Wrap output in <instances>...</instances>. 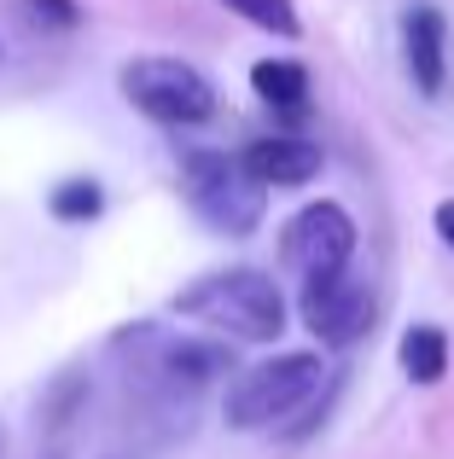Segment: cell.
I'll list each match as a JSON object with an SVG mask.
<instances>
[{
	"label": "cell",
	"mask_w": 454,
	"mask_h": 459,
	"mask_svg": "<svg viewBox=\"0 0 454 459\" xmlns=\"http://www.w3.org/2000/svg\"><path fill=\"white\" fill-rule=\"evenodd\" d=\"M402 58H408L414 93L443 100V88H449V23L437 6H408V18H402Z\"/></svg>",
	"instance_id": "obj_8"
},
{
	"label": "cell",
	"mask_w": 454,
	"mask_h": 459,
	"mask_svg": "<svg viewBox=\"0 0 454 459\" xmlns=\"http://www.w3.org/2000/svg\"><path fill=\"white\" fill-rule=\"evenodd\" d=\"M47 210H53V221L76 227V221H93L105 210V192H100V180H65V186H53Z\"/></svg>",
	"instance_id": "obj_13"
},
{
	"label": "cell",
	"mask_w": 454,
	"mask_h": 459,
	"mask_svg": "<svg viewBox=\"0 0 454 459\" xmlns=\"http://www.w3.org/2000/svg\"><path fill=\"white\" fill-rule=\"evenodd\" d=\"M250 88H257L262 105H274V111H285V117L309 111V70L297 65V58H257V65H250Z\"/></svg>",
	"instance_id": "obj_10"
},
{
	"label": "cell",
	"mask_w": 454,
	"mask_h": 459,
	"mask_svg": "<svg viewBox=\"0 0 454 459\" xmlns=\"http://www.w3.org/2000/svg\"><path fill=\"white\" fill-rule=\"evenodd\" d=\"M117 82H123V100L163 128H198L216 117V88L187 58H135Z\"/></svg>",
	"instance_id": "obj_5"
},
{
	"label": "cell",
	"mask_w": 454,
	"mask_h": 459,
	"mask_svg": "<svg viewBox=\"0 0 454 459\" xmlns=\"http://www.w3.org/2000/svg\"><path fill=\"white\" fill-rule=\"evenodd\" d=\"M350 256H355V215L344 210V204H332V198L303 204L280 233V262L292 273H303V280L350 268Z\"/></svg>",
	"instance_id": "obj_6"
},
{
	"label": "cell",
	"mask_w": 454,
	"mask_h": 459,
	"mask_svg": "<svg viewBox=\"0 0 454 459\" xmlns=\"http://www.w3.org/2000/svg\"><path fill=\"white\" fill-rule=\"evenodd\" d=\"M111 355H123V384L135 395V407L146 419H170V430H187L193 402L227 372L222 343H198V337H175L163 325L140 320L128 332H117Z\"/></svg>",
	"instance_id": "obj_1"
},
{
	"label": "cell",
	"mask_w": 454,
	"mask_h": 459,
	"mask_svg": "<svg viewBox=\"0 0 454 459\" xmlns=\"http://www.w3.org/2000/svg\"><path fill=\"white\" fill-rule=\"evenodd\" d=\"M181 192L193 204V215L205 227H216L227 238H245L262 227L268 210V192L245 175V163L227 152H187L181 157Z\"/></svg>",
	"instance_id": "obj_4"
},
{
	"label": "cell",
	"mask_w": 454,
	"mask_h": 459,
	"mask_svg": "<svg viewBox=\"0 0 454 459\" xmlns=\"http://www.w3.org/2000/svg\"><path fill=\"white\" fill-rule=\"evenodd\" d=\"M0 448H6V430H0Z\"/></svg>",
	"instance_id": "obj_16"
},
{
	"label": "cell",
	"mask_w": 454,
	"mask_h": 459,
	"mask_svg": "<svg viewBox=\"0 0 454 459\" xmlns=\"http://www.w3.org/2000/svg\"><path fill=\"white\" fill-rule=\"evenodd\" d=\"M297 314L320 337V349H350L373 332V291L350 268H338V273H320V280H303Z\"/></svg>",
	"instance_id": "obj_7"
},
{
	"label": "cell",
	"mask_w": 454,
	"mask_h": 459,
	"mask_svg": "<svg viewBox=\"0 0 454 459\" xmlns=\"http://www.w3.org/2000/svg\"><path fill=\"white\" fill-rule=\"evenodd\" d=\"M23 6H30V18L53 23V30H76V23H82V6H76V0H23Z\"/></svg>",
	"instance_id": "obj_14"
},
{
	"label": "cell",
	"mask_w": 454,
	"mask_h": 459,
	"mask_svg": "<svg viewBox=\"0 0 454 459\" xmlns=\"http://www.w3.org/2000/svg\"><path fill=\"white\" fill-rule=\"evenodd\" d=\"M432 227H437V238H443V245L454 250V198H443V204L432 210Z\"/></svg>",
	"instance_id": "obj_15"
},
{
	"label": "cell",
	"mask_w": 454,
	"mask_h": 459,
	"mask_svg": "<svg viewBox=\"0 0 454 459\" xmlns=\"http://www.w3.org/2000/svg\"><path fill=\"white\" fill-rule=\"evenodd\" d=\"M320 378H327V360L315 349H292V355H274L262 367H245L222 402V419L233 430H274L315 402Z\"/></svg>",
	"instance_id": "obj_3"
},
{
	"label": "cell",
	"mask_w": 454,
	"mask_h": 459,
	"mask_svg": "<svg viewBox=\"0 0 454 459\" xmlns=\"http://www.w3.org/2000/svg\"><path fill=\"white\" fill-rule=\"evenodd\" d=\"M222 6L239 12L245 23H257V30L280 35V41H297V35H303V18H297L292 0H222Z\"/></svg>",
	"instance_id": "obj_12"
},
{
	"label": "cell",
	"mask_w": 454,
	"mask_h": 459,
	"mask_svg": "<svg viewBox=\"0 0 454 459\" xmlns=\"http://www.w3.org/2000/svg\"><path fill=\"white\" fill-rule=\"evenodd\" d=\"M47 459H58V454H47Z\"/></svg>",
	"instance_id": "obj_17"
},
{
	"label": "cell",
	"mask_w": 454,
	"mask_h": 459,
	"mask_svg": "<svg viewBox=\"0 0 454 459\" xmlns=\"http://www.w3.org/2000/svg\"><path fill=\"white\" fill-rule=\"evenodd\" d=\"M397 355H402V372H408L414 384L432 390V384H443V372H449V332H443V325H432V320H420V325L402 332Z\"/></svg>",
	"instance_id": "obj_11"
},
{
	"label": "cell",
	"mask_w": 454,
	"mask_h": 459,
	"mask_svg": "<svg viewBox=\"0 0 454 459\" xmlns=\"http://www.w3.org/2000/svg\"><path fill=\"white\" fill-rule=\"evenodd\" d=\"M175 314H187L198 325H216L233 343H274L285 332V297L257 268H227V273L193 280L187 291H175Z\"/></svg>",
	"instance_id": "obj_2"
},
{
	"label": "cell",
	"mask_w": 454,
	"mask_h": 459,
	"mask_svg": "<svg viewBox=\"0 0 454 459\" xmlns=\"http://www.w3.org/2000/svg\"><path fill=\"white\" fill-rule=\"evenodd\" d=\"M239 163H245V175L257 180L262 192L268 186H309V180L320 175V146L303 140V134H262L239 152Z\"/></svg>",
	"instance_id": "obj_9"
}]
</instances>
